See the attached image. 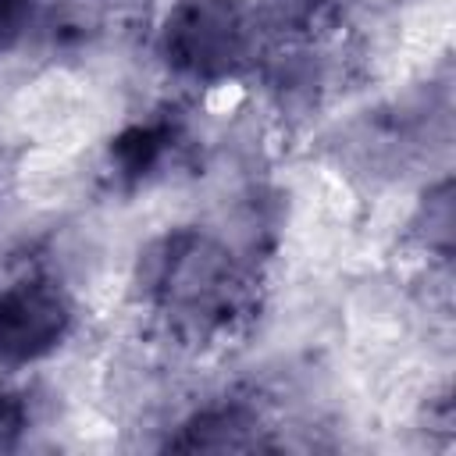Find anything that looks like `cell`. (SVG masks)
Returning <instances> with one entry per match:
<instances>
[{
	"label": "cell",
	"instance_id": "277c9868",
	"mask_svg": "<svg viewBox=\"0 0 456 456\" xmlns=\"http://www.w3.org/2000/svg\"><path fill=\"white\" fill-rule=\"evenodd\" d=\"M260 413L242 403H214L196 410L189 420L178 424V435L167 438V449L182 452H242V449H267Z\"/></svg>",
	"mask_w": 456,
	"mask_h": 456
},
{
	"label": "cell",
	"instance_id": "3957f363",
	"mask_svg": "<svg viewBox=\"0 0 456 456\" xmlns=\"http://www.w3.org/2000/svg\"><path fill=\"white\" fill-rule=\"evenodd\" d=\"M75 331V299L53 274H21L0 289V367L53 356Z\"/></svg>",
	"mask_w": 456,
	"mask_h": 456
},
{
	"label": "cell",
	"instance_id": "7a4b0ae2",
	"mask_svg": "<svg viewBox=\"0 0 456 456\" xmlns=\"http://www.w3.org/2000/svg\"><path fill=\"white\" fill-rule=\"evenodd\" d=\"M256 0H175L157 32L164 68L192 86H224L256 71L267 46Z\"/></svg>",
	"mask_w": 456,
	"mask_h": 456
},
{
	"label": "cell",
	"instance_id": "6da1fadb",
	"mask_svg": "<svg viewBox=\"0 0 456 456\" xmlns=\"http://www.w3.org/2000/svg\"><path fill=\"white\" fill-rule=\"evenodd\" d=\"M135 292L167 331L189 342L232 335L253 314L249 267L200 224L167 228L139 249Z\"/></svg>",
	"mask_w": 456,
	"mask_h": 456
},
{
	"label": "cell",
	"instance_id": "5b68a950",
	"mask_svg": "<svg viewBox=\"0 0 456 456\" xmlns=\"http://www.w3.org/2000/svg\"><path fill=\"white\" fill-rule=\"evenodd\" d=\"M178 146V125L153 118V121H135L125 132L110 139V164L114 175L139 185L157 175V167L175 153Z\"/></svg>",
	"mask_w": 456,
	"mask_h": 456
},
{
	"label": "cell",
	"instance_id": "8992f818",
	"mask_svg": "<svg viewBox=\"0 0 456 456\" xmlns=\"http://www.w3.org/2000/svg\"><path fill=\"white\" fill-rule=\"evenodd\" d=\"M36 18V0H0V57L21 46Z\"/></svg>",
	"mask_w": 456,
	"mask_h": 456
}]
</instances>
